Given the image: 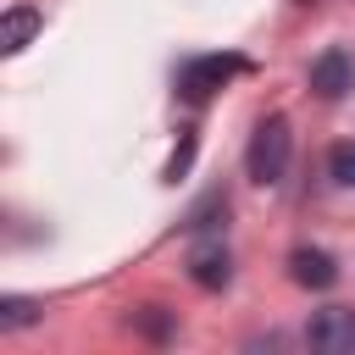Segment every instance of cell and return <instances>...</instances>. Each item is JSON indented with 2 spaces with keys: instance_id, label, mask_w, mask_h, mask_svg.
Masks as SVG:
<instances>
[{
  "instance_id": "cell-10",
  "label": "cell",
  "mask_w": 355,
  "mask_h": 355,
  "mask_svg": "<svg viewBox=\"0 0 355 355\" xmlns=\"http://www.w3.org/2000/svg\"><path fill=\"white\" fill-rule=\"evenodd\" d=\"M222 216H227V194H205V200L189 211V222H183V227H189V233H211Z\"/></svg>"
},
{
  "instance_id": "cell-3",
  "label": "cell",
  "mask_w": 355,
  "mask_h": 355,
  "mask_svg": "<svg viewBox=\"0 0 355 355\" xmlns=\"http://www.w3.org/2000/svg\"><path fill=\"white\" fill-rule=\"evenodd\" d=\"M305 344H311L316 355H355V311H349V305L316 311L311 327H305Z\"/></svg>"
},
{
  "instance_id": "cell-12",
  "label": "cell",
  "mask_w": 355,
  "mask_h": 355,
  "mask_svg": "<svg viewBox=\"0 0 355 355\" xmlns=\"http://www.w3.org/2000/svg\"><path fill=\"white\" fill-rule=\"evenodd\" d=\"M33 316H39L33 300H6V305H0V327H6V333H11V327H28Z\"/></svg>"
},
{
  "instance_id": "cell-11",
  "label": "cell",
  "mask_w": 355,
  "mask_h": 355,
  "mask_svg": "<svg viewBox=\"0 0 355 355\" xmlns=\"http://www.w3.org/2000/svg\"><path fill=\"white\" fill-rule=\"evenodd\" d=\"M189 161H194V128H183L178 150H172V161H166V183H178V178L189 172Z\"/></svg>"
},
{
  "instance_id": "cell-8",
  "label": "cell",
  "mask_w": 355,
  "mask_h": 355,
  "mask_svg": "<svg viewBox=\"0 0 355 355\" xmlns=\"http://www.w3.org/2000/svg\"><path fill=\"white\" fill-rule=\"evenodd\" d=\"M133 327H139L150 344H166V338H172V311H161V305H139V311H133Z\"/></svg>"
},
{
  "instance_id": "cell-4",
  "label": "cell",
  "mask_w": 355,
  "mask_h": 355,
  "mask_svg": "<svg viewBox=\"0 0 355 355\" xmlns=\"http://www.w3.org/2000/svg\"><path fill=\"white\" fill-rule=\"evenodd\" d=\"M311 89H316L322 100H344V94L355 89V61H349V50H322V55L311 61Z\"/></svg>"
},
{
  "instance_id": "cell-7",
  "label": "cell",
  "mask_w": 355,
  "mask_h": 355,
  "mask_svg": "<svg viewBox=\"0 0 355 355\" xmlns=\"http://www.w3.org/2000/svg\"><path fill=\"white\" fill-rule=\"evenodd\" d=\"M33 33H39V11H33V6H11V11H6V22H0V50H6V55H17Z\"/></svg>"
},
{
  "instance_id": "cell-13",
  "label": "cell",
  "mask_w": 355,
  "mask_h": 355,
  "mask_svg": "<svg viewBox=\"0 0 355 355\" xmlns=\"http://www.w3.org/2000/svg\"><path fill=\"white\" fill-rule=\"evenodd\" d=\"M300 6H316V0H300Z\"/></svg>"
},
{
  "instance_id": "cell-1",
  "label": "cell",
  "mask_w": 355,
  "mask_h": 355,
  "mask_svg": "<svg viewBox=\"0 0 355 355\" xmlns=\"http://www.w3.org/2000/svg\"><path fill=\"white\" fill-rule=\"evenodd\" d=\"M288 150H294V139H288V116H266L261 128H255V139H250V178L255 183H283V172H288Z\"/></svg>"
},
{
  "instance_id": "cell-6",
  "label": "cell",
  "mask_w": 355,
  "mask_h": 355,
  "mask_svg": "<svg viewBox=\"0 0 355 355\" xmlns=\"http://www.w3.org/2000/svg\"><path fill=\"white\" fill-rule=\"evenodd\" d=\"M288 277H294L300 288H333L338 266H333L327 250H294V255H288Z\"/></svg>"
},
{
  "instance_id": "cell-9",
  "label": "cell",
  "mask_w": 355,
  "mask_h": 355,
  "mask_svg": "<svg viewBox=\"0 0 355 355\" xmlns=\"http://www.w3.org/2000/svg\"><path fill=\"white\" fill-rule=\"evenodd\" d=\"M327 178H333L338 189H355V139H338V144L327 150Z\"/></svg>"
},
{
  "instance_id": "cell-5",
  "label": "cell",
  "mask_w": 355,
  "mask_h": 355,
  "mask_svg": "<svg viewBox=\"0 0 355 355\" xmlns=\"http://www.w3.org/2000/svg\"><path fill=\"white\" fill-rule=\"evenodd\" d=\"M189 277L216 294V288H227V277H233V255H227L222 244H194V250H189Z\"/></svg>"
},
{
  "instance_id": "cell-2",
  "label": "cell",
  "mask_w": 355,
  "mask_h": 355,
  "mask_svg": "<svg viewBox=\"0 0 355 355\" xmlns=\"http://www.w3.org/2000/svg\"><path fill=\"white\" fill-rule=\"evenodd\" d=\"M239 72H250L244 55H194V61L178 67V94L200 105V100H211L216 89H227V78H239Z\"/></svg>"
}]
</instances>
